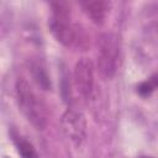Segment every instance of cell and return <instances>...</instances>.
Wrapping results in <instances>:
<instances>
[{"mask_svg":"<svg viewBox=\"0 0 158 158\" xmlns=\"http://www.w3.org/2000/svg\"><path fill=\"white\" fill-rule=\"evenodd\" d=\"M16 101L26 120L37 130L47 126L48 111L42 98L36 93L31 83L25 78H19L15 84Z\"/></svg>","mask_w":158,"mask_h":158,"instance_id":"6da1fadb","label":"cell"},{"mask_svg":"<svg viewBox=\"0 0 158 158\" xmlns=\"http://www.w3.org/2000/svg\"><path fill=\"white\" fill-rule=\"evenodd\" d=\"M52 15L49 17V28L58 42L67 47L74 46L78 40L77 27L70 19V9L65 2H52Z\"/></svg>","mask_w":158,"mask_h":158,"instance_id":"7a4b0ae2","label":"cell"},{"mask_svg":"<svg viewBox=\"0 0 158 158\" xmlns=\"http://www.w3.org/2000/svg\"><path fill=\"white\" fill-rule=\"evenodd\" d=\"M154 88H156V79L152 78L151 80L142 83V84L139 85V88H138V91H139L142 95H148L151 91L154 90Z\"/></svg>","mask_w":158,"mask_h":158,"instance_id":"ba28073f","label":"cell"},{"mask_svg":"<svg viewBox=\"0 0 158 158\" xmlns=\"http://www.w3.org/2000/svg\"><path fill=\"white\" fill-rule=\"evenodd\" d=\"M81 7L84 12L90 17V20L98 25H101L110 9V4L107 1H101V0H95V1H83Z\"/></svg>","mask_w":158,"mask_h":158,"instance_id":"8992f818","label":"cell"},{"mask_svg":"<svg viewBox=\"0 0 158 158\" xmlns=\"http://www.w3.org/2000/svg\"><path fill=\"white\" fill-rule=\"evenodd\" d=\"M60 123L67 138L75 147H80L86 137V120L83 112L74 107H68L62 115Z\"/></svg>","mask_w":158,"mask_h":158,"instance_id":"277c9868","label":"cell"},{"mask_svg":"<svg viewBox=\"0 0 158 158\" xmlns=\"http://www.w3.org/2000/svg\"><path fill=\"white\" fill-rule=\"evenodd\" d=\"M118 38L112 32L102 33L98 41V69L102 78L111 79L118 64Z\"/></svg>","mask_w":158,"mask_h":158,"instance_id":"3957f363","label":"cell"},{"mask_svg":"<svg viewBox=\"0 0 158 158\" xmlns=\"http://www.w3.org/2000/svg\"><path fill=\"white\" fill-rule=\"evenodd\" d=\"M73 79L78 93L89 100L94 93V64L90 58L84 57L75 63Z\"/></svg>","mask_w":158,"mask_h":158,"instance_id":"5b68a950","label":"cell"},{"mask_svg":"<svg viewBox=\"0 0 158 158\" xmlns=\"http://www.w3.org/2000/svg\"><path fill=\"white\" fill-rule=\"evenodd\" d=\"M141 158H152V157H141Z\"/></svg>","mask_w":158,"mask_h":158,"instance_id":"9c48e42d","label":"cell"},{"mask_svg":"<svg viewBox=\"0 0 158 158\" xmlns=\"http://www.w3.org/2000/svg\"><path fill=\"white\" fill-rule=\"evenodd\" d=\"M12 138H14V143H15L16 149H17L19 154L21 156V158H40L33 144L31 142H28L25 137H22L21 135H17V133H12Z\"/></svg>","mask_w":158,"mask_h":158,"instance_id":"52a82bcc","label":"cell"}]
</instances>
